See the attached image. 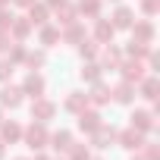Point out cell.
<instances>
[{
	"mask_svg": "<svg viewBox=\"0 0 160 160\" xmlns=\"http://www.w3.org/2000/svg\"><path fill=\"white\" fill-rule=\"evenodd\" d=\"M22 138L28 141V148L32 151H41V148H47V129H44V122H35V126H28L25 132H22Z\"/></svg>",
	"mask_w": 160,
	"mask_h": 160,
	"instance_id": "cell-1",
	"label": "cell"
},
{
	"mask_svg": "<svg viewBox=\"0 0 160 160\" xmlns=\"http://www.w3.org/2000/svg\"><path fill=\"white\" fill-rule=\"evenodd\" d=\"M53 113H57V107H53L50 101H44V98H35V104H32V116H35L38 122H47Z\"/></svg>",
	"mask_w": 160,
	"mask_h": 160,
	"instance_id": "cell-2",
	"label": "cell"
},
{
	"mask_svg": "<svg viewBox=\"0 0 160 160\" xmlns=\"http://www.w3.org/2000/svg\"><path fill=\"white\" fill-rule=\"evenodd\" d=\"M22 94H28V98H41V94H44V78L32 72L25 82H22Z\"/></svg>",
	"mask_w": 160,
	"mask_h": 160,
	"instance_id": "cell-3",
	"label": "cell"
},
{
	"mask_svg": "<svg viewBox=\"0 0 160 160\" xmlns=\"http://www.w3.org/2000/svg\"><path fill=\"white\" fill-rule=\"evenodd\" d=\"M0 104L3 107H19L22 104V88H13V85H3V91H0Z\"/></svg>",
	"mask_w": 160,
	"mask_h": 160,
	"instance_id": "cell-4",
	"label": "cell"
},
{
	"mask_svg": "<svg viewBox=\"0 0 160 160\" xmlns=\"http://www.w3.org/2000/svg\"><path fill=\"white\" fill-rule=\"evenodd\" d=\"M94 132H98V135H94V148H107V144H113V141H116V132H113V129H107L104 122H101Z\"/></svg>",
	"mask_w": 160,
	"mask_h": 160,
	"instance_id": "cell-5",
	"label": "cell"
},
{
	"mask_svg": "<svg viewBox=\"0 0 160 160\" xmlns=\"http://www.w3.org/2000/svg\"><path fill=\"white\" fill-rule=\"evenodd\" d=\"M0 135H3V141H19L22 138V126L19 122H0Z\"/></svg>",
	"mask_w": 160,
	"mask_h": 160,
	"instance_id": "cell-6",
	"label": "cell"
},
{
	"mask_svg": "<svg viewBox=\"0 0 160 160\" xmlns=\"http://www.w3.org/2000/svg\"><path fill=\"white\" fill-rule=\"evenodd\" d=\"M98 126H101V116L98 113H85V110L78 113V129H82V132H94Z\"/></svg>",
	"mask_w": 160,
	"mask_h": 160,
	"instance_id": "cell-7",
	"label": "cell"
},
{
	"mask_svg": "<svg viewBox=\"0 0 160 160\" xmlns=\"http://www.w3.org/2000/svg\"><path fill=\"white\" fill-rule=\"evenodd\" d=\"M151 126H154V116H151V113H144V110L132 113V129H138V132H148Z\"/></svg>",
	"mask_w": 160,
	"mask_h": 160,
	"instance_id": "cell-8",
	"label": "cell"
},
{
	"mask_svg": "<svg viewBox=\"0 0 160 160\" xmlns=\"http://www.w3.org/2000/svg\"><path fill=\"white\" fill-rule=\"evenodd\" d=\"M85 104H88V98H85V94H78V91H72V94L66 98V110H72V113H82Z\"/></svg>",
	"mask_w": 160,
	"mask_h": 160,
	"instance_id": "cell-9",
	"label": "cell"
},
{
	"mask_svg": "<svg viewBox=\"0 0 160 160\" xmlns=\"http://www.w3.org/2000/svg\"><path fill=\"white\" fill-rule=\"evenodd\" d=\"M141 69H144L141 63H122V75H126V82H138V78H144Z\"/></svg>",
	"mask_w": 160,
	"mask_h": 160,
	"instance_id": "cell-10",
	"label": "cell"
},
{
	"mask_svg": "<svg viewBox=\"0 0 160 160\" xmlns=\"http://www.w3.org/2000/svg\"><path fill=\"white\" fill-rule=\"evenodd\" d=\"M110 25H113V28H129V25H132V10H126V7H119Z\"/></svg>",
	"mask_w": 160,
	"mask_h": 160,
	"instance_id": "cell-11",
	"label": "cell"
},
{
	"mask_svg": "<svg viewBox=\"0 0 160 160\" xmlns=\"http://www.w3.org/2000/svg\"><path fill=\"white\" fill-rule=\"evenodd\" d=\"M119 141H122V148H141V132L138 129H126L119 135Z\"/></svg>",
	"mask_w": 160,
	"mask_h": 160,
	"instance_id": "cell-12",
	"label": "cell"
},
{
	"mask_svg": "<svg viewBox=\"0 0 160 160\" xmlns=\"http://www.w3.org/2000/svg\"><path fill=\"white\" fill-rule=\"evenodd\" d=\"M44 19H47V7H44V3H38V7L32 3V7H28V22H32V25H41Z\"/></svg>",
	"mask_w": 160,
	"mask_h": 160,
	"instance_id": "cell-13",
	"label": "cell"
},
{
	"mask_svg": "<svg viewBox=\"0 0 160 160\" xmlns=\"http://www.w3.org/2000/svg\"><path fill=\"white\" fill-rule=\"evenodd\" d=\"M113 98H116L119 104H129V101L135 98V88H132V82H122V85H119V88L113 91Z\"/></svg>",
	"mask_w": 160,
	"mask_h": 160,
	"instance_id": "cell-14",
	"label": "cell"
},
{
	"mask_svg": "<svg viewBox=\"0 0 160 160\" xmlns=\"http://www.w3.org/2000/svg\"><path fill=\"white\" fill-rule=\"evenodd\" d=\"M47 141H53V148H57V151H66V148L72 144V135H69V132H57V135H50Z\"/></svg>",
	"mask_w": 160,
	"mask_h": 160,
	"instance_id": "cell-15",
	"label": "cell"
},
{
	"mask_svg": "<svg viewBox=\"0 0 160 160\" xmlns=\"http://www.w3.org/2000/svg\"><path fill=\"white\" fill-rule=\"evenodd\" d=\"M10 28H13V35H16V38H25V35L32 32V22H28V19H19V22L13 19V22H10Z\"/></svg>",
	"mask_w": 160,
	"mask_h": 160,
	"instance_id": "cell-16",
	"label": "cell"
},
{
	"mask_svg": "<svg viewBox=\"0 0 160 160\" xmlns=\"http://www.w3.org/2000/svg\"><path fill=\"white\" fill-rule=\"evenodd\" d=\"M113 32H116V28H113L110 22H104V19H101V22H98V28H94L98 41H110V38H113Z\"/></svg>",
	"mask_w": 160,
	"mask_h": 160,
	"instance_id": "cell-17",
	"label": "cell"
},
{
	"mask_svg": "<svg viewBox=\"0 0 160 160\" xmlns=\"http://www.w3.org/2000/svg\"><path fill=\"white\" fill-rule=\"evenodd\" d=\"M78 10L88 13V16H98V13H101V0H82V3H78Z\"/></svg>",
	"mask_w": 160,
	"mask_h": 160,
	"instance_id": "cell-18",
	"label": "cell"
},
{
	"mask_svg": "<svg viewBox=\"0 0 160 160\" xmlns=\"http://www.w3.org/2000/svg\"><path fill=\"white\" fill-rule=\"evenodd\" d=\"M66 151H69V160H88V148L82 144H69Z\"/></svg>",
	"mask_w": 160,
	"mask_h": 160,
	"instance_id": "cell-19",
	"label": "cell"
},
{
	"mask_svg": "<svg viewBox=\"0 0 160 160\" xmlns=\"http://www.w3.org/2000/svg\"><path fill=\"white\" fill-rule=\"evenodd\" d=\"M91 101H94V104H107V101H110V91H107L104 85H94V91H91Z\"/></svg>",
	"mask_w": 160,
	"mask_h": 160,
	"instance_id": "cell-20",
	"label": "cell"
},
{
	"mask_svg": "<svg viewBox=\"0 0 160 160\" xmlns=\"http://www.w3.org/2000/svg\"><path fill=\"white\" fill-rule=\"evenodd\" d=\"M78 38H82V25H78V22H69V25H66V41L72 44V41H78Z\"/></svg>",
	"mask_w": 160,
	"mask_h": 160,
	"instance_id": "cell-21",
	"label": "cell"
},
{
	"mask_svg": "<svg viewBox=\"0 0 160 160\" xmlns=\"http://www.w3.org/2000/svg\"><path fill=\"white\" fill-rule=\"evenodd\" d=\"M57 19H60V22H63V25H69V22H75V10H72V7H66V3H63V10H60V13H57Z\"/></svg>",
	"mask_w": 160,
	"mask_h": 160,
	"instance_id": "cell-22",
	"label": "cell"
},
{
	"mask_svg": "<svg viewBox=\"0 0 160 160\" xmlns=\"http://www.w3.org/2000/svg\"><path fill=\"white\" fill-rule=\"evenodd\" d=\"M82 78H88V82H98V78H101V66H82Z\"/></svg>",
	"mask_w": 160,
	"mask_h": 160,
	"instance_id": "cell-23",
	"label": "cell"
},
{
	"mask_svg": "<svg viewBox=\"0 0 160 160\" xmlns=\"http://www.w3.org/2000/svg\"><path fill=\"white\" fill-rule=\"evenodd\" d=\"M135 35H138V38H144V41H151V35H154L151 22H141V25H135Z\"/></svg>",
	"mask_w": 160,
	"mask_h": 160,
	"instance_id": "cell-24",
	"label": "cell"
},
{
	"mask_svg": "<svg viewBox=\"0 0 160 160\" xmlns=\"http://www.w3.org/2000/svg\"><path fill=\"white\" fill-rule=\"evenodd\" d=\"M10 22H13V13L0 7V32H10Z\"/></svg>",
	"mask_w": 160,
	"mask_h": 160,
	"instance_id": "cell-25",
	"label": "cell"
},
{
	"mask_svg": "<svg viewBox=\"0 0 160 160\" xmlns=\"http://www.w3.org/2000/svg\"><path fill=\"white\" fill-rule=\"evenodd\" d=\"M25 60H28V66H32V69H35V66H44V50H35V53H28Z\"/></svg>",
	"mask_w": 160,
	"mask_h": 160,
	"instance_id": "cell-26",
	"label": "cell"
},
{
	"mask_svg": "<svg viewBox=\"0 0 160 160\" xmlns=\"http://www.w3.org/2000/svg\"><path fill=\"white\" fill-rule=\"evenodd\" d=\"M10 75H13V63L10 60H0V82H7Z\"/></svg>",
	"mask_w": 160,
	"mask_h": 160,
	"instance_id": "cell-27",
	"label": "cell"
},
{
	"mask_svg": "<svg viewBox=\"0 0 160 160\" xmlns=\"http://www.w3.org/2000/svg\"><path fill=\"white\" fill-rule=\"evenodd\" d=\"M41 41H44V44H53V41H57V28H50V25L41 28Z\"/></svg>",
	"mask_w": 160,
	"mask_h": 160,
	"instance_id": "cell-28",
	"label": "cell"
},
{
	"mask_svg": "<svg viewBox=\"0 0 160 160\" xmlns=\"http://www.w3.org/2000/svg\"><path fill=\"white\" fill-rule=\"evenodd\" d=\"M144 98H157V82H154V78L144 82Z\"/></svg>",
	"mask_w": 160,
	"mask_h": 160,
	"instance_id": "cell-29",
	"label": "cell"
},
{
	"mask_svg": "<svg viewBox=\"0 0 160 160\" xmlns=\"http://www.w3.org/2000/svg\"><path fill=\"white\" fill-rule=\"evenodd\" d=\"M78 53H82V57H94V41H82V47H78Z\"/></svg>",
	"mask_w": 160,
	"mask_h": 160,
	"instance_id": "cell-30",
	"label": "cell"
},
{
	"mask_svg": "<svg viewBox=\"0 0 160 160\" xmlns=\"http://www.w3.org/2000/svg\"><path fill=\"white\" fill-rule=\"evenodd\" d=\"M141 10H144L148 16H154V13H157V0H144V3H141Z\"/></svg>",
	"mask_w": 160,
	"mask_h": 160,
	"instance_id": "cell-31",
	"label": "cell"
},
{
	"mask_svg": "<svg viewBox=\"0 0 160 160\" xmlns=\"http://www.w3.org/2000/svg\"><path fill=\"white\" fill-rule=\"evenodd\" d=\"M7 47H13V41H10V32H0V50H7Z\"/></svg>",
	"mask_w": 160,
	"mask_h": 160,
	"instance_id": "cell-32",
	"label": "cell"
},
{
	"mask_svg": "<svg viewBox=\"0 0 160 160\" xmlns=\"http://www.w3.org/2000/svg\"><path fill=\"white\" fill-rule=\"evenodd\" d=\"M22 57H25V50H22V47H13V53H10V63H19Z\"/></svg>",
	"mask_w": 160,
	"mask_h": 160,
	"instance_id": "cell-33",
	"label": "cell"
},
{
	"mask_svg": "<svg viewBox=\"0 0 160 160\" xmlns=\"http://www.w3.org/2000/svg\"><path fill=\"white\" fill-rule=\"evenodd\" d=\"M13 3H16V7H32L35 0H13Z\"/></svg>",
	"mask_w": 160,
	"mask_h": 160,
	"instance_id": "cell-34",
	"label": "cell"
},
{
	"mask_svg": "<svg viewBox=\"0 0 160 160\" xmlns=\"http://www.w3.org/2000/svg\"><path fill=\"white\" fill-rule=\"evenodd\" d=\"M66 0H47V7H63Z\"/></svg>",
	"mask_w": 160,
	"mask_h": 160,
	"instance_id": "cell-35",
	"label": "cell"
},
{
	"mask_svg": "<svg viewBox=\"0 0 160 160\" xmlns=\"http://www.w3.org/2000/svg\"><path fill=\"white\" fill-rule=\"evenodd\" d=\"M0 160H3V141H0Z\"/></svg>",
	"mask_w": 160,
	"mask_h": 160,
	"instance_id": "cell-36",
	"label": "cell"
},
{
	"mask_svg": "<svg viewBox=\"0 0 160 160\" xmlns=\"http://www.w3.org/2000/svg\"><path fill=\"white\" fill-rule=\"evenodd\" d=\"M7 3H10V0H0V7H7Z\"/></svg>",
	"mask_w": 160,
	"mask_h": 160,
	"instance_id": "cell-37",
	"label": "cell"
},
{
	"mask_svg": "<svg viewBox=\"0 0 160 160\" xmlns=\"http://www.w3.org/2000/svg\"><path fill=\"white\" fill-rule=\"evenodd\" d=\"M38 160H47V157H38Z\"/></svg>",
	"mask_w": 160,
	"mask_h": 160,
	"instance_id": "cell-38",
	"label": "cell"
},
{
	"mask_svg": "<svg viewBox=\"0 0 160 160\" xmlns=\"http://www.w3.org/2000/svg\"><path fill=\"white\" fill-rule=\"evenodd\" d=\"M16 160H25V157H16Z\"/></svg>",
	"mask_w": 160,
	"mask_h": 160,
	"instance_id": "cell-39",
	"label": "cell"
},
{
	"mask_svg": "<svg viewBox=\"0 0 160 160\" xmlns=\"http://www.w3.org/2000/svg\"><path fill=\"white\" fill-rule=\"evenodd\" d=\"M132 160H138V157H132Z\"/></svg>",
	"mask_w": 160,
	"mask_h": 160,
	"instance_id": "cell-40",
	"label": "cell"
},
{
	"mask_svg": "<svg viewBox=\"0 0 160 160\" xmlns=\"http://www.w3.org/2000/svg\"><path fill=\"white\" fill-rule=\"evenodd\" d=\"M0 122H3V119H0Z\"/></svg>",
	"mask_w": 160,
	"mask_h": 160,
	"instance_id": "cell-41",
	"label": "cell"
}]
</instances>
